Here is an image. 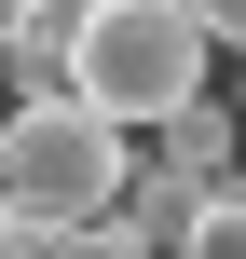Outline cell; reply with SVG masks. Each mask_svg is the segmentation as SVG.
I'll return each mask as SVG.
<instances>
[{"instance_id": "6da1fadb", "label": "cell", "mask_w": 246, "mask_h": 259, "mask_svg": "<svg viewBox=\"0 0 246 259\" xmlns=\"http://www.w3.org/2000/svg\"><path fill=\"white\" fill-rule=\"evenodd\" d=\"M205 96V27L178 0H82V41H68V109H96L110 137H151L164 109Z\"/></svg>"}, {"instance_id": "7a4b0ae2", "label": "cell", "mask_w": 246, "mask_h": 259, "mask_svg": "<svg viewBox=\"0 0 246 259\" xmlns=\"http://www.w3.org/2000/svg\"><path fill=\"white\" fill-rule=\"evenodd\" d=\"M123 164H137V137H110L96 109H0V219L14 232H82V219H110L123 205Z\"/></svg>"}, {"instance_id": "3957f363", "label": "cell", "mask_w": 246, "mask_h": 259, "mask_svg": "<svg viewBox=\"0 0 246 259\" xmlns=\"http://www.w3.org/2000/svg\"><path fill=\"white\" fill-rule=\"evenodd\" d=\"M137 164H164L178 191H233V164H246V123L219 109V96H192V109H164V123H151V150H137Z\"/></svg>"}, {"instance_id": "277c9868", "label": "cell", "mask_w": 246, "mask_h": 259, "mask_svg": "<svg viewBox=\"0 0 246 259\" xmlns=\"http://www.w3.org/2000/svg\"><path fill=\"white\" fill-rule=\"evenodd\" d=\"M192 205H205V191H178L164 164H123V205H110V219H123V246H137V259H178Z\"/></svg>"}, {"instance_id": "5b68a950", "label": "cell", "mask_w": 246, "mask_h": 259, "mask_svg": "<svg viewBox=\"0 0 246 259\" xmlns=\"http://www.w3.org/2000/svg\"><path fill=\"white\" fill-rule=\"evenodd\" d=\"M178 259H246V191H205L192 232H178Z\"/></svg>"}, {"instance_id": "8992f818", "label": "cell", "mask_w": 246, "mask_h": 259, "mask_svg": "<svg viewBox=\"0 0 246 259\" xmlns=\"http://www.w3.org/2000/svg\"><path fill=\"white\" fill-rule=\"evenodd\" d=\"M41 259H137V246H123V219H82V232H41Z\"/></svg>"}, {"instance_id": "52a82bcc", "label": "cell", "mask_w": 246, "mask_h": 259, "mask_svg": "<svg viewBox=\"0 0 246 259\" xmlns=\"http://www.w3.org/2000/svg\"><path fill=\"white\" fill-rule=\"evenodd\" d=\"M178 14L205 27V55H219V41H233V55H246V0H178Z\"/></svg>"}, {"instance_id": "ba28073f", "label": "cell", "mask_w": 246, "mask_h": 259, "mask_svg": "<svg viewBox=\"0 0 246 259\" xmlns=\"http://www.w3.org/2000/svg\"><path fill=\"white\" fill-rule=\"evenodd\" d=\"M0 259H41V232H14V219H0Z\"/></svg>"}, {"instance_id": "9c48e42d", "label": "cell", "mask_w": 246, "mask_h": 259, "mask_svg": "<svg viewBox=\"0 0 246 259\" xmlns=\"http://www.w3.org/2000/svg\"><path fill=\"white\" fill-rule=\"evenodd\" d=\"M14 27H27V0H0V41H14Z\"/></svg>"}]
</instances>
